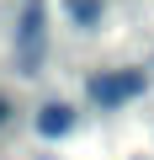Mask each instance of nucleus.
<instances>
[{"label": "nucleus", "instance_id": "nucleus-1", "mask_svg": "<svg viewBox=\"0 0 154 160\" xmlns=\"http://www.w3.org/2000/svg\"><path fill=\"white\" fill-rule=\"evenodd\" d=\"M149 91V75L143 69H106V75H91V102L96 107H122L133 96Z\"/></svg>", "mask_w": 154, "mask_h": 160}, {"label": "nucleus", "instance_id": "nucleus-4", "mask_svg": "<svg viewBox=\"0 0 154 160\" xmlns=\"http://www.w3.org/2000/svg\"><path fill=\"white\" fill-rule=\"evenodd\" d=\"M64 11H69L74 27H85V32H91V27L101 22V0H64Z\"/></svg>", "mask_w": 154, "mask_h": 160}, {"label": "nucleus", "instance_id": "nucleus-5", "mask_svg": "<svg viewBox=\"0 0 154 160\" xmlns=\"http://www.w3.org/2000/svg\"><path fill=\"white\" fill-rule=\"evenodd\" d=\"M6 112H11V107H6V96H0V123H6Z\"/></svg>", "mask_w": 154, "mask_h": 160}, {"label": "nucleus", "instance_id": "nucleus-2", "mask_svg": "<svg viewBox=\"0 0 154 160\" xmlns=\"http://www.w3.org/2000/svg\"><path fill=\"white\" fill-rule=\"evenodd\" d=\"M43 0H32V6L21 11V32H16V64L21 75H37V59H43Z\"/></svg>", "mask_w": 154, "mask_h": 160}, {"label": "nucleus", "instance_id": "nucleus-3", "mask_svg": "<svg viewBox=\"0 0 154 160\" xmlns=\"http://www.w3.org/2000/svg\"><path fill=\"white\" fill-rule=\"evenodd\" d=\"M74 128V107H64V102H48L43 112H37V133L43 139H64Z\"/></svg>", "mask_w": 154, "mask_h": 160}]
</instances>
